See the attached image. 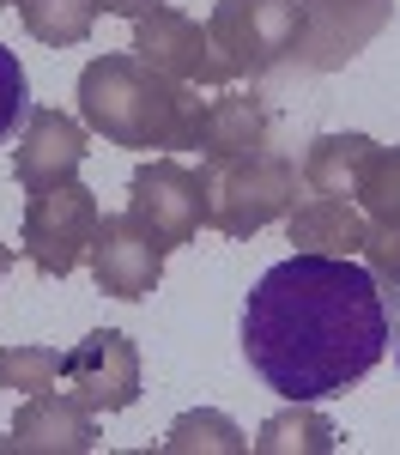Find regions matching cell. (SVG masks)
Wrapping results in <instances>:
<instances>
[{"label": "cell", "mask_w": 400, "mask_h": 455, "mask_svg": "<svg viewBox=\"0 0 400 455\" xmlns=\"http://www.w3.org/2000/svg\"><path fill=\"white\" fill-rule=\"evenodd\" d=\"M85 267H91L98 291L122 298V304H140V298H152L158 280H164V249H158L140 225L122 212V219H104V225H98Z\"/></svg>", "instance_id": "cell-9"}, {"label": "cell", "mask_w": 400, "mask_h": 455, "mask_svg": "<svg viewBox=\"0 0 400 455\" xmlns=\"http://www.w3.org/2000/svg\"><path fill=\"white\" fill-rule=\"evenodd\" d=\"M286 237L303 255H358L370 237V219L352 195H303L286 212Z\"/></svg>", "instance_id": "cell-13"}, {"label": "cell", "mask_w": 400, "mask_h": 455, "mask_svg": "<svg viewBox=\"0 0 400 455\" xmlns=\"http://www.w3.org/2000/svg\"><path fill=\"white\" fill-rule=\"evenodd\" d=\"M297 25H303V0H213V61L231 79H267V73L297 55Z\"/></svg>", "instance_id": "cell-4"}, {"label": "cell", "mask_w": 400, "mask_h": 455, "mask_svg": "<svg viewBox=\"0 0 400 455\" xmlns=\"http://www.w3.org/2000/svg\"><path fill=\"white\" fill-rule=\"evenodd\" d=\"M104 212H98V195L73 176L61 188H36L25 201V261L49 280H67L73 267L91 255V237H98Z\"/></svg>", "instance_id": "cell-5"}, {"label": "cell", "mask_w": 400, "mask_h": 455, "mask_svg": "<svg viewBox=\"0 0 400 455\" xmlns=\"http://www.w3.org/2000/svg\"><path fill=\"white\" fill-rule=\"evenodd\" d=\"M164 455H194V450H218V455H249V437L243 425L224 419V413H182L170 431H164Z\"/></svg>", "instance_id": "cell-18"}, {"label": "cell", "mask_w": 400, "mask_h": 455, "mask_svg": "<svg viewBox=\"0 0 400 455\" xmlns=\"http://www.w3.org/2000/svg\"><path fill=\"white\" fill-rule=\"evenodd\" d=\"M333 455L340 450V425L322 419L316 413V401H291L286 413H273V419L261 425V437H255V455Z\"/></svg>", "instance_id": "cell-16"}, {"label": "cell", "mask_w": 400, "mask_h": 455, "mask_svg": "<svg viewBox=\"0 0 400 455\" xmlns=\"http://www.w3.org/2000/svg\"><path fill=\"white\" fill-rule=\"evenodd\" d=\"M200 116H207L200 92L158 73L134 49L128 55H98L79 73V122L91 134H104L109 146L188 152V146H200Z\"/></svg>", "instance_id": "cell-2"}, {"label": "cell", "mask_w": 400, "mask_h": 455, "mask_svg": "<svg viewBox=\"0 0 400 455\" xmlns=\"http://www.w3.org/2000/svg\"><path fill=\"white\" fill-rule=\"evenodd\" d=\"M85 164V122H73L61 109H25L19 122V146H12V176L19 188H61Z\"/></svg>", "instance_id": "cell-10"}, {"label": "cell", "mask_w": 400, "mask_h": 455, "mask_svg": "<svg viewBox=\"0 0 400 455\" xmlns=\"http://www.w3.org/2000/svg\"><path fill=\"white\" fill-rule=\"evenodd\" d=\"M61 383L79 407L91 413H122L140 401V347L122 334V328H98L85 334L79 347H67V364H61Z\"/></svg>", "instance_id": "cell-8"}, {"label": "cell", "mask_w": 400, "mask_h": 455, "mask_svg": "<svg viewBox=\"0 0 400 455\" xmlns=\"http://www.w3.org/2000/svg\"><path fill=\"white\" fill-rule=\"evenodd\" d=\"M25 98H31V92H25V68H19V55L0 43V140L25 122V109H31Z\"/></svg>", "instance_id": "cell-21"}, {"label": "cell", "mask_w": 400, "mask_h": 455, "mask_svg": "<svg viewBox=\"0 0 400 455\" xmlns=\"http://www.w3.org/2000/svg\"><path fill=\"white\" fill-rule=\"evenodd\" d=\"M6 450L12 455H85V450H98V413L79 407L73 395L43 388V395H31L19 407Z\"/></svg>", "instance_id": "cell-12"}, {"label": "cell", "mask_w": 400, "mask_h": 455, "mask_svg": "<svg viewBox=\"0 0 400 455\" xmlns=\"http://www.w3.org/2000/svg\"><path fill=\"white\" fill-rule=\"evenodd\" d=\"M400 334L382 280L352 255L291 249L243 298V358L286 401L358 388Z\"/></svg>", "instance_id": "cell-1"}, {"label": "cell", "mask_w": 400, "mask_h": 455, "mask_svg": "<svg viewBox=\"0 0 400 455\" xmlns=\"http://www.w3.org/2000/svg\"><path fill=\"white\" fill-rule=\"evenodd\" d=\"M267 140H279V122L255 92H224L200 116V152H255Z\"/></svg>", "instance_id": "cell-14"}, {"label": "cell", "mask_w": 400, "mask_h": 455, "mask_svg": "<svg viewBox=\"0 0 400 455\" xmlns=\"http://www.w3.org/2000/svg\"><path fill=\"white\" fill-rule=\"evenodd\" d=\"M128 219L164 255L194 243V231H200V176L188 171V164H176L170 152L140 164V171L128 176Z\"/></svg>", "instance_id": "cell-6"}, {"label": "cell", "mask_w": 400, "mask_h": 455, "mask_svg": "<svg viewBox=\"0 0 400 455\" xmlns=\"http://www.w3.org/2000/svg\"><path fill=\"white\" fill-rule=\"evenodd\" d=\"M61 364H67V352H55V347H6L0 352V388L43 395V388L61 383Z\"/></svg>", "instance_id": "cell-20"}, {"label": "cell", "mask_w": 400, "mask_h": 455, "mask_svg": "<svg viewBox=\"0 0 400 455\" xmlns=\"http://www.w3.org/2000/svg\"><path fill=\"white\" fill-rule=\"evenodd\" d=\"M388 19H395V0H303L291 61L310 73H340L358 49L388 31Z\"/></svg>", "instance_id": "cell-7"}, {"label": "cell", "mask_w": 400, "mask_h": 455, "mask_svg": "<svg viewBox=\"0 0 400 455\" xmlns=\"http://www.w3.org/2000/svg\"><path fill=\"white\" fill-rule=\"evenodd\" d=\"M358 255H364V267H370L376 280L400 291V225H370V237H364Z\"/></svg>", "instance_id": "cell-22"}, {"label": "cell", "mask_w": 400, "mask_h": 455, "mask_svg": "<svg viewBox=\"0 0 400 455\" xmlns=\"http://www.w3.org/2000/svg\"><path fill=\"white\" fill-rule=\"evenodd\" d=\"M358 207L370 225H400V146H376L358 176Z\"/></svg>", "instance_id": "cell-19"}, {"label": "cell", "mask_w": 400, "mask_h": 455, "mask_svg": "<svg viewBox=\"0 0 400 455\" xmlns=\"http://www.w3.org/2000/svg\"><path fill=\"white\" fill-rule=\"evenodd\" d=\"M370 134H316L303 152V195H358V176L370 164Z\"/></svg>", "instance_id": "cell-15"}, {"label": "cell", "mask_w": 400, "mask_h": 455, "mask_svg": "<svg viewBox=\"0 0 400 455\" xmlns=\"http://www.w3.org/2000/svg\"><path fill=\"white\" fill-rule=\"evenodd\" d=\"M0 6H19V0H0Z\"/></svg>", "instance_id": "cell-25"}, {"label": "cell", "mask_w": 400, "mask_h": 455, "mask_svg": "<svg viewBox=\"0 0 400 455\" xmlns=\"http://www.w3.org/2000/svg\"><path fill=\"white\" fill-rule=\"evenodd\" d=\"M19 19L36 43L49 49H67V43H85L91 25H98V0H19Z\"/></svg>", "instance_id": "cell-17"}, {"label": "cell", "mask_w": 400, "mask_h": 455, "mask_svg": "<svg viewBox=\"0 0 400 455\" xmlns=\"http://www.w3.org/2000/svg\"><path fill=\"white\" fill-rule=\"evenodd\" d=\"M6 267H12V249L0 243V280H6Z\"/></svg>", "instance_id": "cell-24"}, {"label": "cell", "mask_w": 400, "mask_h": 455, "mask_svg": "<svg viewBox=\"0 0 400 455\" xmlns=\"http://www.w3.org/2000/svg\"><path fill=\"white\" fill-rule=\"evenodd\" d=\"M200 225L218 237H255L297 207V158L279 140L255 152H200Z\"/></svg>", "instance_id": "cell-3"}, {"label": "cell", "mask_w": 400, "mask_h": 455, "mask_svg": "<svg viewBox=\"0 0 400 455\" xmlns=\"http://www.w3.org/2000/svg\"><path fill=\"white\" fill-rule=\"evenodd\" d=\"M152 6H164V0H98V12H115V19H145Z\"/></svg>", "instance_id": "cell-23"}, {"label": "cell", "mask_w": 400, "mask_h": 455, "mask_svg": "<svg viewBox=\"0 0 400 455\" xmlns=\"http://www.w3.org/2000/svg\"><path fill=\"white\" fill-rule=\"evenodd\" d=\"M134 55L152 61L158 73H170L182 85H224V73L213 61V36L207 25H194L176 6H152L145 19H134Z\"/></svg>", "instance_id": "cell-11"}]
</instances>
